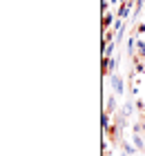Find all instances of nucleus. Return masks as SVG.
<instances>
[{
	"mask_svg": "<svg viewBox=\"0 0 145 156\" xmlns=\"http://www.w3.org/2000/svg\"><path fill=\"white\" fill-rule=\"evenodd\" d=\"M107 138H110V143H118V132H121V125L118 123H114V125H110V127H107Z\"/></svg>",
	"mask_w": 145,
	"mask_h": 156,
	"instance_id": "1",
	"label": "nucleus"
},
{
	"mask_svg": "<svg viewBox=\"0 0 145 156\" xmlns=\"http://www.w3.org/2000/svg\"><path fill=\"white\" fill-rule=\"evenodd\" d=\"M112 87H114L116 94H123V80H121L116 74H112Z\"/></svg>",
	"mask_w": 145,
	"mask_h": 156,
	"instance_id": "2",
	"label": "nucleus"
},
{
	"mask_svg": "<svg viewBox=\"0 0 145 156\" xmlns=\"http://www.w3.org/2000/svg\"><path fill=\"white\" fill-rule=\"evenodd\" d=\"M116 69H118V58H110V62H107V74H114Z\"/></svg>",
	"mask_w": 145,
	"mask_h": 156,
	"instance_id": "3",
	"label": "nucleus"
},
{
	"mask_svg": "<svg viewBox=\"0 0 145 156\" xmlns=\"http://www.w3.org/2000/svg\"><path fill=\"white\" fill-rule=\"evenodd\" d=\"M112 20H114V18L110 16V13H103V25H100V27H103V34L107 31V27L112 25Z\"/></svg>",
	"mask_w": 145,
	"mask_h": 156,
	"instance_id": "4",
	"label": "nucleus"
},
{
	"mask_svg": "<svg viewBox=\"0 0 145 156\" xmlns=\"http://www.w3.org/2000/svg\"><path fill=\"white\" fill-rule=\"evenodd\" d=\"M100 125H103V129H107V127H110V114H107V112L100 116Z\"/></svg>",
	"mask_w": 145,
	"mask_h": 156,
	"instance_id": "5",
	"label": "nucleus"
},
{
	"mask_svg": "<svg viewBox=\"0 0 145 156\" xmlns=\"http://www.w3.org/2000/svg\"><path fill=\"white\" fill-rule=\"evenodd\" d=\"M136 49H139V54L143 56V60H145V40H139V42H136Z\"/></svg>",
	"mask_w": 145,
	"mask_h": 156,
	"instance_id": "6",
	"label": "nucleus"
},
{
	"mask_svg": "<svg viewBox=\"0 0 145 156\" xmlns=\"http://www.w3.org/2000/svg\"><path fill=\"white\" fill-rule=\"evenodd\" d=\"M134 143H136V147H139V150H143V147H145V145H143V140L139 138V134H136V132H134Z\"/></svg>",
	"mask_w": 145,
	"mask_h": 156,
	"instance_id": "7",
	"label": "nucleus"
},
{
	"mask_svg": "<svg viewBox=\"0 0 145 156\" xmlns=\"http://www.w3.org/2000/svg\"><path fill=\"white\" fill-rule=\"evenodd\" d=\"M134 65H136V74H143V72H145V65H143V62H139V60H136Z\"/></svg>",
	"mask_w": 145,
	"mask_h": 156,
	"instance_id": "8",
	"label": "nucleus"
},
{
	"mask_svg": "<svg viewBox=\"0 0 145 156\" xmlns=\"http://www.w3.org/2000/svg\"><path fill=\"white\" fill-rule=\"evenodd\" d=\"M123 150H125L127 156H129V154H134V150H132V145H129V143H123Z\"/></svg>",
	"mask_w": 145,
	"mask_h": 156,
	"instance_id": "9",
	"label": "nucleus"
},
{
	"mask_svg": "<svg viewBox=\"0 0 145 156\" xmlns=\"http://www.w3.org/2000/svg\"><path fill=\"white\" fill-rule=\"evenodd\" d=\"M114 105H116V101H114V98H110V103H107V114H112Z\"/></svg>",
	"mask_w": 145,
	"mask_h": 156,
	"instance_id": "10",
	"label": "nucleus"
},
{
	"mask_svg": "<svg viewBox=\"0 0 145 156\" xmlns=\"http://www.w3.org/2000/svg\"><path fill=\"white\" fill-rule=\"evenodd\" d=\"M136 34H145V25H143V23H141L139 27H136Z\"/></svg>",
	"mask_w": 145,
	"mask_h": 156,
	"instance_id": "11",
	"label": "nucleus"
},
{
	"mask_svg": "<svg viewBox=\"0 0 145 156\" xmlns=\"http://www.w3.org/2000/svg\"><path fill=\"white\" fill-rule=\"evenodd\" d=\"M103 156H107V152H105V154H103Z\"/></svg>",
	"mask_w": 145,
	"mask_h": 156,
	"instance_id": "12",
	"label": "nucleus"
},
{
	"mask_svg": "<svg viewBox=\"0 0 145 156\" xmlns=\"http://www.w3.org/2000/svg\"><path fill=\"white\" fill-rule=\"evenodd\" d=\"M143 9H145V7H143Z\"/></svg>",
	"mask_w": 145,
	"mask_h": 156,
	"instance_id": "13",
	"label": "nucleus"
}]
</instances>
